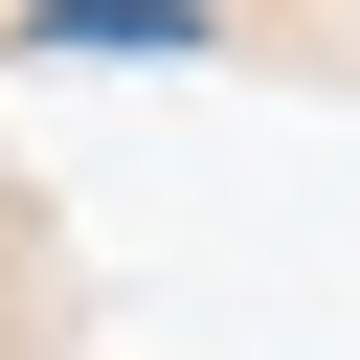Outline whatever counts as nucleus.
Listing matches in <instances>:
<instances>
[{"instance_id": "1", "label": "nucleus", "mask_w": 360, "mask_h": 360, "mask_svg": "<svg viewBox=\"0 0 360 360\" xmlns=\"http://www.w3.org/2000/svg\"><path fill=\"white\" fill-rule=\"evenodd\" d=\"M22 45H68V68H112V45H180V68H202V0H45Z\"/></svg>"}]
</instances>
